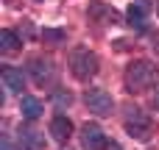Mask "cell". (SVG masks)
Listing matches in <instances>:
<instances>
[{"mask_svg":"<svg viewBox=\"0 0 159 150\" xmlns=\"http://www.w3.org/2000/svg\"><path fill=\"white\" fill-rule=\"evenodd\" d=\"M22 47V39L14 31H0V53H17Z\"/></svg>","mask_w":159,"mask_h":150,"instance_id":"obj_11","label":"cell"},{"mask_svg":"<svg viewBox=\"0 0 159 150\" xmlns=\"http://www.w3.org/2000/svg\"><path fill=\"white\" fill-rule=\"evenodd\" d=\"M20 145L25 150H42L45 142H42V134L34 131V128H20Z\"/></svg>","mask_w":159,"mask_h":150,"instance_id":"obj_9","label":"cell"},{"mask_svg":"<svg viewBox=\"0 0 159 150\" xmlns=\"http://www.w3.org/2000/svg\"><path fill=\"white\" fill-rule=\"evenodd\" d=\"M70 72L78 81H89L98 72V56L92 50H87V47H75L70 53Z\"/></svg>","mask_w":159,"mask_h":150,"instance_id":"obj_2","label":"cell"},{"mask_svg":"<svg viewBox=\"0 0 159 150\" xmlns=\"http://www.w3.org/2000/svg\"><path fill=\"white\" fill-rule=\"evenodd\" d=\"M87 14H89L92 19H103V22H115V19H117V14H115L106 3H92V6L87 8Z\"/></svg>","mask_w":159,"mask_h":150,"instance_id":"obj_12","label":"cell"},{"mask_svg":"<svg viewBox=\"0 0 159 150\" xmlns=\"http://www.w3.org/2000/svg\"><path fill=\"white\" fill-rule=\"evenodd\" d=\"M126 134L134 136L137 142H148L154 134V120L140 109H129L126 111Z\"/></svg>","mask_w":159,"mask_h":150,"instance_id":"obj_3","label":"cell"},{"mask_svg":"<svg viewBox=\"0 0 159 150\" xmlns=\"http://www.w3.org/2000/svg\"><path fill=\"white\" fill-rule=\"evenodd\" d=\"M106 145H109V139H106V134L101 131V125L87 122V125L81 128V148L84 150H106Z\"/></svg>","mask_w":159,"mask_h":150,"instance_id":"obj_4","label":"cell"},{"mask_svg":"<svg viewBox=\"0 0 159 150\" xmlns=\"http://www.w3.org/2000/svg\"><path fill=\"white\" fill-rule=\"evenodd\" d=\"M159 70L154 61H145V58H140V61H131L129 67H126V89L129 92H145V89H151L154 86V81H157Z\"/></svg>","mask_w":159,"mask_h":150,"instance_id":"obj_1","label":"cell"},{"mask_svg":"<svg viewBox=\"0 0 159 150\" xmlns=\"http://www.w3.org/2000/svg\"><path fill=\"white\" fill-rule=\"evenodd\" d=\"M154 106L159 109V89H157V95H154Z\"/></svg>","mask_w":159,"mask_h":150,"instance_id":"obj_18","label":"cell"},{"mask_svg":"<svg viewBox=\"0 0 159 150\" xmlns=\"http://www.w3.org/2000/svg\"><path fill=\"white\" fill-rule=\"evenodd\" d=\"M148 14H151V0H134V3L129 6V14H126V19H129V25H131V28L143 31V28H145V19H148Z\"/></svg>","mask_w":159,"mask_h":150,"instance_id":"obj_6","label":"cell"},{"mask_svg":"<svg viewBox=\"0 0 159 150\" xmlns=\"http://www.w3.org/2000/svg\"><path fill=\"white\" fill-rule=\"evenodd\" d=\"M84 103H87V109L95 111V114H109V111H112V95L103 92V89H89V92L84 95Z\"/></svg>","mask_w":159,"mask_h":150,"instance_id":"obj_5","label":"cell"},{"mask_svg":"<svg viewBox=\"0 0 159 150\" xmlns=\"http://www.w3.org/2000/svg\"><path fill=\"white\" fill-rule=\"evenodd\" d=\"M3 81H6V86H8L11 92H20V95H22V89H25V75H22L20 70L3 67Z\"/></svg>","mask_w":159,"mask_h":150,"instance_id":"obj_10","label":"cell"},{"mask_svg":"<svg viewBox=\"0 0 159 150\" xmlns=\"http://www.w3.org/2000/svg\"><path fill=\"white\" fill-rule=\"evenodd\" d=\"M0 148H3V150H14V148H11V139H8V136H3V139H0Z\"/></svg>","mask_w":159,"mask_h":150,"instance_id":"obj_16","label":"cell"},{"mask_svg":"<svg viewBox=\"0 0 159 150\" xmlns=\"http://www.w3.org/2000/svg\"><path fill=\"white\" fill-rule=\"evenodd\" d=\"M70 92H56V106H70Z\"/></svg>","mask_w":159,"mask_h":150,"instance_id":"obj_14","label":"cell"},{"mask_svg":"<svg viewBox=\"0 0 159 150\" xmlns=\"http://www.w3.org/2000/svg\"><path fill=\"white\" fill-rule=\"evenodd\" d=\"M53 64L50 61H34L31 64V75H34V81L39 84V86H45V84H50V78H53Z\"/></svg>","mask_w":159,"mask_h":150,"instance_id":"obj_8","label":"cell"},{"mask_svg":"<svg viewBox=\"0 0 159 150\" xmlns=\"http://www.w3.org/2000/svg\"><path fill=\"white\" fill-rule=\"evenodd\" d=\"M45 36H48V39H53V42H59V39H61V33H59L56 28H48V31H45Z\"/></svg>","mask_w":159,"mask_h":150,"instance_id":"obj_15","label":"cell"},{"mask_svg":"<svg viewBox=\"0 0 159 150\" xmlns=\"http://www.w3.org/2000/svg\"><path fill=\"white\" fill-rule=\"evenodd\" d=\"M70 134H73V122H70L64 114H56V117L50 120V136H53L56 142H67Z\"/></svg>","mask_w":159,"mask_h":150,"instance_id":"obj_7","label":"cell"},{"mask_svg":"<svg viewBox=\"0 0 159 150\" xmlns=\"http://www.w3.org/2000/svg\"><path fill=\"white\" fill-rule=\"evenodd\" d=\"M106 150H120V145H117V142H109V145H106Z\"/></svg>","mask_w":159,"mask_h":150,"instance_id":"obj_17","label":"cell"},{"mask_svg":"<svg viewBox=\"0 0 159 150\" xmlns=\"http://www.w3.org/2000/svg\"><path fill=\"white\" fill-rule=\"evenodd\" d=\"M39 114H42V103H39V97L22 95V117H25V120H39Z\"/></svg>","mask_w":159,"mask_h":150,"instance_id":"obj_13","label":"cell"}]
</instances>
